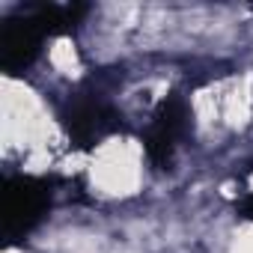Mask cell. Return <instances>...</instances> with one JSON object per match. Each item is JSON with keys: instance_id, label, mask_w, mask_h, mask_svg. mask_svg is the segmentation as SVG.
Instances as JSON below:
<instances>
[{"instance_id": "cell-1", "label": "cell", "mask_w": 253, "mask_h": 253, "mask_svg": "<svg viewBox=\"0 0 253 253\" xmlns=\"http://www.w3.org/2000/svg\"><path fill=\"white\" fill-rule=\"evenodd\" d=\"M0 143L3 161L24 176L57 173L72 152L69 131L42 84L6 72L0 81Z\"/></svg>"}, {"instance_id": "cell-2", "label": "cell", "mask_w": 253, "mask_h": 253, "mask_svg": "<svg viewBox=\"0 0 253 253\" xmlns=\"http://www.w3.org/2000/svg\"><path fill=\"white\" fill-rule=\"evenodd\" d=\"M188 122L194 140L209 149H226L253 134V63L200 81L188 95Z\"/></svg>"}, {"instance_id": "cell-3", "label": "cell", "mask_w": 253, "mask_h": 253, "mask_svg": "<svg viewBox=\"0 0 253 253\" xmlns=\"http://www.w3.org/2000/svg\"><path fill=\"white\" fill-rule=\"evenodd\" d=\"M101 209H128L152 191L149 149L134 131H110L86 149L78 179Z\"/></svg>"}, {"instance_id": "cell-4", "label": "cell", "mask_w": 253, "mask_h": 253, "mask_svg": "<svg viewBox=\"0 0 253 253\" xmlns=\"http://www.w3.org/2000/svg\"><path fill=\"white\" fill-rule=\"evenodd\" d=\"M42 66L54 84L78 86L89 75V57H86L81 36H72V33L51 36L45 42V51H42Z\"/></svg>"}, {"instance_id": "cell-5", "label": "cell", "mask_w": 253, "mask_h": 253, "mask_svg": "<svg viewBox=\"0 0 253 253\" xmlns=\"http://www.w3.org/2000/svg\"><path fill=\"white\" fill-rule=\"evenodd\" d=\"M209 253H253V217L226 220L211 235Z\"/></svg>"}]
</instances>
